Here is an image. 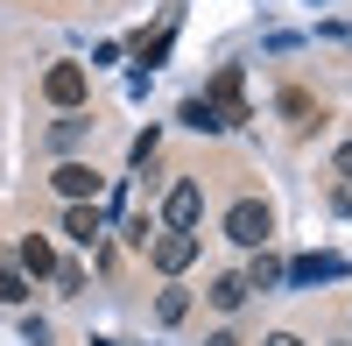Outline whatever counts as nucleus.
Here are the masks:
<instances>
[{"label": "nucleus", "instance_id": "nucleus-1", "mask_svg": "<svg viewBox=\"0 0 352 346\" xmlns=\"http://www.w3.org/2000/svg\"><path fill=\"white\" fill-rule=\"evenodd\" d=\"M275 234V212L261 205V198H240V205L226 212V241H240V247H268Z\"/></svg>", "mask_w": 352, "mask_h": 346}, {"label": "nucleus", "instance_id": "nucleus-2", "mask_svg": "<svg viewBox=\"0 0 352 346\" xmlns=\"http://www.w3.org/2000/svg\"><path fill=\"white\" fill-rule=\"evenodd\" d=\"M85 92H92V71H85V64H50L43 71V99L50 106L71 113V106H85Z\"/></svg>", "mask_w": 352, "mask_h": 346}, {"label": "nucleus", "instance_id": "nucleus-3", "mask_svg": "<svg viewBox=\"0 0 352 346\" xmlns=\"http://www.w3.org/2000/svg\"><path fill=\"white\" fill-rule=\"evenodd\" d=\"M148 262H155L162 276H184V269L197 262V234H176V226H169L162 241H148Z\"/></svg>", "mask_w": 352, "mask_h": 346}, {"label": "nucleus", "instance_id": "nucleus-4", "mask_svg": "<svg viewBox=\"0 0 352 346\" xmlns=\"http://www.w3.org/2000/svg\"><path fill=\"white\" fill-rule=\"evenodd\" d=\"M197 212H204V191H197L190 177H184V184H176V191L162 198V219L176 226V234H190V226H197Z\"/></svg>", "mask_w": 352, "mask_h": 346}, {"label": "nucleus", "instance_id": "nucleus-5", "mask_svg": "<svg viewBox=\"0 0 352 346\" xmlns=\"http://www.w3.org/2000/svg\"><path fill=\"white\" fill-rule=\"evenodd\" d=\"M282 276L289 283H338L345 276V254H303V262H289Z\"/></svg>", "mask_w": 352, "mask_h": 346}, {"label": "nucleus", "instance_id": "nucleus-6", "mask_svg": "<svg viewBox=\"0 0 352 346\" xmlns=\"http://www.w3.org/2000/svg\"><path fill=\"white\" fill-rule=\"evenodd\" d=\"M212 106L226 113V121H232V128H240V121H247V106H240V64H226V71L212 78Z\"/></svg>", "mask_w": 352, "mask_h": 346}, {"label": "nucleus", "instance_id": "nucleus-7", "mask_svg": "<svg viewBox=\"0 0 352 346\" xmlns=\"http://www.w3.org/2000/svg\"><path fill=\"white\" fill-rule=\"evenodd\" d=\"M56 191H64L71 205H85V198H99V170L92 163H64L56 170Z\"/></svg>", "mask_w": 352, "mask_h": 346}, {"label": "nucleus", "instance_id": "nucleus-8", "mask_svg": "<svg viewBox=\"0 0 352 346\" xmlns=\"http://www.w3.org/2000/svg\"><path fill=\"white\" fill-rule=\"evenodd\" d=\"M64 234H71V241H85V247H92V241L106 234V212H99V205H71V212H64Z\"/></svg>", "mask_w": 352, "mask_h": 346}, {"label": "nucleus", "instance_id": "nucleus-9", "mask_svg": "<svg viewBox=\"0 0 352 346\" xmlns=\"http://www.w3.org/2000/svg\"><path fill=\"white\" fill-rule=\"evenodd\" d=\"M184 121H190L197 134H226V128H232V121H226V113H219L212 99H184Z\"/></svg>", "mask_w": 352, "mask_h": 346}, {"label": "nucleus", "instance_id": "nucleus-10", "mask_svg": "<svg viewBox=\"0 0 352 346\" xmlns=\"http://www.w3.org/2000/svg\"><path fill=\"white\" fill-rule=\"evenodd\" d=\"M21 269H28V276H56V254H50L43 234H28V241H21Z\"/></svg>", "mask_w": 352, "mask_h": 346}, {"label": "nucleus", "instance_id": "nucleus-11", "mask_svg": "<svg viewBox=\"0 0 352 346\" xmlns=\"http://www.w3.org/2000/svg\"><path fill=\"white\" fill-rule=\"evenodd\" d=\"M282 113H289L296 128H317V99L303 92V85H289V92H282Z\"/></svg>", "mask_w": 352, "mask_h": 346}, {"label": "nucleus", "instance_id": "nucleus-12", "mask_svg": "<svg viewBox=\"0 0 352 346\" xmlns=\"http://www.w3.org/2000/svg\"><path fill=\"white\" fill-rule=\"evenodd\" d=\"M212 304H219V311H240V304H247V276H219V283H212Z\"/></svg>", "mask_w": 352, "mask_h": 346}, {"label": "nucleus", "instance_id": "nucleus-13", "mask_svg": "<svg viewBox=\"0 0 352 346\" xmlns=\"http://www.w3.org/2000/svg\"><path fill=\"white\" fill-rule=\"evenodd\" d=\"M169 36H176V28H155V36H141V43H134V57H141V64H162V57H169Z\"/></svg>", "mask_w": 352, "mask_h": 346}, {"label": "nucleus", "instance_id": "nucleus-14", "mask_svg": "<svg viewBox=\"0 0 352 346\" xmlns=\"http://www.w3.org/2000/svg\"><path fill=\"white\" fill-rule=\"evenodd\" d=\"M275 276H282V262H275V254H254V269H247V290H268Z\"/></svg>", "mask_w": 352, "mask_h": 346}, {"label": "nucleus", "instance_id": "nucleus-15", "mask_svg": "<svg viewBox=\"0 0 352 346\" xmlns=\"http://www.w3.org/2000/svg\"><path fill=\"white\" fill-rule=\"evenodd\" d=\"M184 311H190V297H184V290H162V304H155V318H162V325H176Z\"/></svg>", "mask_w": 352, "mask_h": 346}, {"label": "nucleus", "instance_id": "nucleus-16", "mask_svg": "<svg viewBox=\"0 0 352 346\" xmlns=\"http://www.w3.org/2000/svg\"><path fill=\"white\" fill-rule=\"evenodd\" d=\"M28 297V283H21V269H0V304H21Z\"/></svg>", "mask_w": 352, "mask_h": 346}, {"label": "nucleus", "instance_id": "nucleus-17", "mask_svg": "<svg viewBox=\"0 0 352 346\" xmlns=\"http://www.w3.org/2000/svg\"><path fill=\"white\" fill-rule=\"evenodd\" d=\"M261 346H303L296 332H268V339H261Z\"/></svg>", "mask_w": 352, "mask_h": 346}, {"label": "nucleus", "instance_id": "nucleus-18", "mask_svg": "<svg viewBox=\"0 0 352 346\" xmlns=\"http://www.w3.org/2000/svg\"><path fill=\"white\" fill-rule=\"evenodd\" d=\"M338 177H352V141H345V149H338Z\"/></svg>", "mask_w": 352, "mask_h": 346}, {"label": "nucleus", "instance_id": "nucleus-19", "mask_svg": "<svg viewBox=\"0 0 352 346\" xmlns=\"http://www.w3.org/2000/svg\"><path fill=\"white\" fill-rule=\"evenodd\" d=\"M204 346H240V339H232V332H212V339H204Z\"/></svg>", "mask_w": 352, "mask_h": 346}]
</instances>
